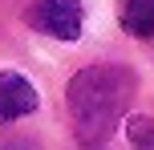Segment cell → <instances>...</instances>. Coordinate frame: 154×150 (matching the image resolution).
<instances>
[{
    "label": "cell",
    "instance_id": "3",
    "mask_svg": "<svg viewBox=\"0 0 154 150\" xmlns=\"http://www.w3.org/2000/svg\"><path fill=\"white\" fill-rule=\"evenodd\" d=\"M37 110V89L20 73L4 69L0 73V122H20Z\"/></svg>",
    "mask_w": 154,
    "mask_h": 150
},
{
    "label": "cell",
    "instance_id": "5",
    "mask_svg": "<svg viewBox=\"0 0 154 150\" xmlns=\"http://www.w3.org/2000/svg\"><path fill=\"white\" fill-rule=\"evenodd\" d=\"M126 138L138 150H154V118L150 114H134V118L126 122Z\"/></svg>",
    "mask_w": 154,
    "mask_h": 150
},
{
    "label": "cell",
    "instance_id": "1",
    "mask_svg": "<svg viewBox=\"0 0 154 150\" xmlns=\"http://www.w3.org/2000/svg\"><path fill=\"white\" fill-rule=\"evenodd\" d=\"M134 69L126 65H89L73 73L65 85V110H69L73 134L81 142H101L122 122L126 106L134 97Z\"/></svg>",
    "mask_w": 154,
    "mask_h": 150
},
{
    "label": "cell",
    "instance_id": "2",
    "mask_svg": "<svg viewBox=\"0 0 154 150\" xmlns=\"http://www.w3.org/2000/svg\"><path fill=\"white\" fill-rule=\"evenodd\" d=\"M24 20L37 32H45V37L77 41L81 24H85V8H81V0H32L24 8Z\"/></svg>",
    "mask_w": 154,
    "mask_h": 150
},
{
    "label": "cell",
    "instance_id": "4",
    "mask_svg": "<svg viewBox=\"0 0 154 150\" xmlns=\"http://www.w3.org/2000/svg\"><path fill=\"white\" fill-rule=\"evenodd\" d=\"M122 29L138 41L154 37V0H122Z\"/></svg>",
    "mask_w": 154,
    "mask_h": 150
}]
</instances>
